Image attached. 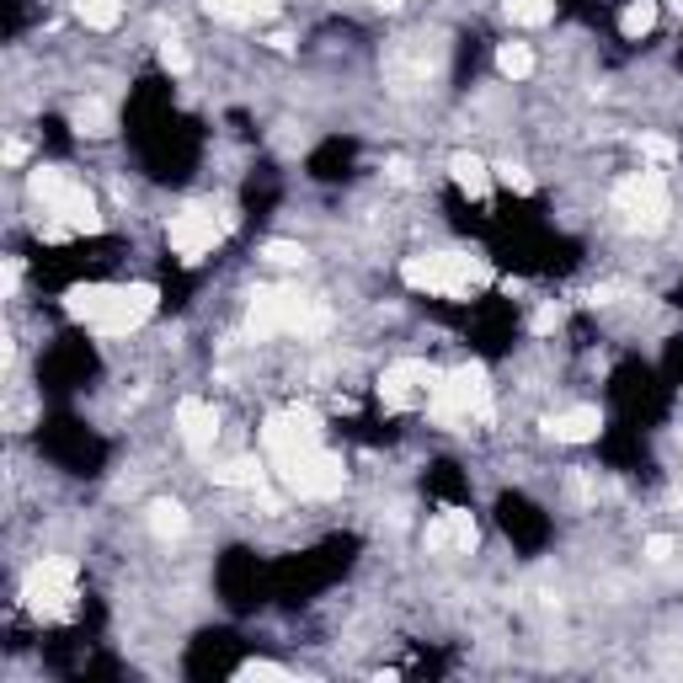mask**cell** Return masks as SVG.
<instances>
[{
    "instance_id": "20",
    "label": "cell",
    "mask_w": 683,
    "mask_h": 683,
    "mask_svg": "<svg viewBox=\"0 0 683 683\" xmlns=\"http://www.w3.org/2000/svg\"><path fill=\"white\" fill-rule=\"evenodd\" d=\"M75 16H81L92 33H107V27H118L123 0H75Z\"/></svg>"
},
{
    "instance_id": "32",
    "label": "cell",
    "mask_w": 683,
    "mask_h": 683,
    "mask_svg": "<svg viewBox=\"0 0 683 683\" xmlns=\"http://www.w3.org/2000/svg\"><path fill=\"white\" fill-rule=\"evenodd\" d=\"M385 171H391V182H411V160H400V155H395Z\"/></svg>"
},
{
    "instance_id": "15",
    "label": "cell",
    "mask_w": 683,
    "mask_h": 683,
    "mask_svg": "<svg viewBox=\"0 0 683 683\" xmlns=\"http://www.w3.org/2000/svg\"><path fill=\"white\" fill-rule=\"evenodd\" d=\"M208 481H214V487H230V491H262L267 487V465L241 454V459H230V465H214Z\"/></svg>"
},
{
    "instance_id": "24",
    "label": "cell",
    "mask_w": 683,
    "mask_h": 683,
    "mask_svg": "<svg viewBox=\"0 0 683 683\" xmlns=\"http://www.w3.org/2000/svg\"><path fill=\"white\" fill-rule=\"evenodd\" d=\"M262 256H267L273 267H304V245H293V241H267Z\"/></svg>"
},
{
    "instance_id": "18",
    "label": "cell",
    "mask_w": 683,
    "mask_h": 683,
    "mask_svg": "<svg viewBox=\"0 0 683 683\" xmlns=\"http://www.w3.org/2000/svg\"><path fill=\"white\" fill-rule=\"evenodd\" d=\"M203 11L219 22H262L273 16V0H203Z\"/></svg>"
},
{
    "instance_id": "33",
    "label": "cell",
    "mask_w": 683,
    "mask_h": 683,
    "mask_svg": "<svg viewBox=\"0 0 683 683\" xmlns=\"http://www.w3.org/2000/svg\"><path fill=\"white\" fill-rule=\"evenodd\" d=\"M5 160H11V166H22V160H27V145H22V140H11V145H5Z\"/></svg>"
},
{
    "instance_id": "10",
    "label": "cell",
    "mask_w": 683,
    "mask_h": 683,
    "mask_svg": "<svg viewBox=\"0 0 683 683\" xmlns=\"http://www.w3.org/2000/svg\"><path fill=\"white\" fill-rule=\"evenodd\" d=\"M262 443H267L273 459L299 454V448H315V443H321V417H315L310 406H284V411H273V417L262 422Z\"/></svg>"
},
{
    "instance_id": "34",
    "label": "cell",
    "mask_w": 683,
    "mask_h": 683,
    "mask_svg": "<svg viewBox=\"0 0 683 683\" xmlns=\"http://www.w3.org/2000/svg\"><path fill=\"white\" fill-rule=\"evenodd\" d=\"M369 5H380V11H395V5H400V0H369Z\"/></svg>"
},
{
    "instance_id": "8",
    "label": "cell",
    "mask_w": 683,
    "mask_h": 683,
    "mask_svg": "<svg viewBox=\"0 0 683 683\" xmlns=\"http://www.w3.org/2000/svg\"><path fill=\"white\" fill-rule=\"evenodd\" d=\"M22 603L38 620H70L75 614V561L49 555L44 566H33L27 583H22Z\"/></svg>"
},
{
    "instance_id": "4",
    "label": "cell",
    "mask_w": 683,
    "mask_h": 683,
    "mask_svg": "<svg viewBox=\"0 0 683 683\" xmlns=\"http://www.w3.org/2000/svg\"><path fill=\"white\" fill-rule=\"evenodd\" d=\"M400 278H406V289H417V293L470 299L476 289L491 284V267H487V256H476V251H428V256H406Z\"/></svg>"
},
{
    "instance_id": "25",
    "label": "cell",
    "mask_w": 683,
    "mask_h": 683,
    "mask_svg": "<svg viewBox=\"0 0 683 683\" xmlns=\"http://www.w3.org/2000/svg\"><path fill=\"white\" fill-rule=\"evenodd\" d=\"M160 70H166V75H188V70H193V53L182 49L177 38H166V44H160Z\"/></svg>"
},
{
    "instance_id": "5",
    "label": "cell",
    "mask_w": 683,
    "mask_h": 683,
    "mask_svg": "<svg viewBox=\"0 0 683 683\" xmlns=\"http://www.w3.org/2000/svg\"><path fill=\"white\" fill-rule=\"evenodd\" d=\"M428 411H433V422L443 428H459V422H491V380L481 363H459V369H448L439 374V385L428 395Z\"/></svg>"
},
{
    "instance_id": "12",
    "label": "cell",
    "mask_w": 683,
    "mask_h": 683,
    "mask_svg": "<svg viewBox=\"0 0 683 683\" xmlns=\"http://www.w3.org/2000/svg\"><path fill=\"white\" fill-rule=\"evenodd\" d=\"M177 428H182V443H188V454H214V439H219V417H214V406L208 400H197L188 395L182 406H177Z\"/></svg>"
},
{
    "instance_id": "28",
    "label": "cell",
    "mask_w": 683,
    "mask_h": 683,
    "mask_svg": "<svg viewBox=\"0 0 683 683\" xmlns=\"http://www.w3.org/2000/svg\"><path fill=\"white\" fill-rule=\"evenodd\" d=\"M496 182H507V188H513V193H535V177H529V171H524V166H496Z\"/></svg>"
},
{
    "instance_id": "31",
    "label": "cell",
    "mask_w": 683,
    "mask_h": 683,
    "mask_svg": "<svg viewBox=\"0 0 683 683\" xmlns=\"http://www.w3.org/2000/svg\"><path fill=\"white\" fill-rule=\"evenodd\" d=\"M620 293H625V289H620V284H598V289L587 293V299H592V304H614Z\"/></svg>"
},
{
    "instance_id": "16",
    "label": "cell",
    "mask_w": 683,
    "mask_h": 683,
    "mask_svg": "<svg viewBox=\"0 0 683 683\" xmlns=\"http://www.w3.org/2000/svg\"><path fill=\"white\" fill-rule=\"evenodd\" d=\"M448 177H454L459 193H470V197L491 193V166L481 160V155H454V160H448Z\"/></svg>"
},
{
    "instance_id": "17",
    "label": "cell",
    "mask_w": 683,
    "mask_h": 683,
    "mask_svg": "<svg viewBox=\"0 0 683 683\" xmlns=\"http://www.w3.org/2000/svg\"><path fill=\"white\" fill-rule=\"evenodd\" d=\"M70 123H75L81 140H107V134H112V112H107V101H75Z\"/></svg>"
},
{
    "instance_id": "30",
    "label": "cell",
    "mask_w": 683,
    "mask_h": 683,
    "mask_svg": "<svg viewBox=\"0 0 683 683\" xmlns=\"http://www.w3.org/2000/svg\"><path fill=\"white\" fill-rule=\"evenodd\" d=\"M668 555H673V539H668V535H651V539H646V561H657V566H662Z\"/></svg>"
},
{
    "instance_id": "13",
    "label": "cell",
    "mask_w": 683,
    "mask_h": 683,
    "mask_svg": "<svg viewBox=\"0 0 683 683\" xmlns=\"http://www.w3.org/2000/svg\"><path fill=\"white\" fill-rule=\"evenodd\" d=\"M476 518L470 513H459V507H448L439 513L433 524H428V550H476Z\"/></svg>"
},
{
    "instance_id": "26",
    "label": "cell",
    "mask_w": 683,
    "mask_h": 683,
    "mask_svg": "<svg viewBox=\"0 0 683 683\" xmlns=\"http://www.w3.org/2000/svg\"><path fill=\"white\" fill-rule=\"evenodd\" d=\"M236 679L241 683H256V679H289V668H278V662H241V668H236Z\"/></svg>"
},
{
    "instance_id": "21",
    "label": "cell",
    "mask_w": 683,
    "mask_h": 683,
    "mask_svg": "<svg viewBox=\"0 0 683 683\" xmlns=\"http://www.w3.org/2000/svg\"><path fill=\"white\" fill-rule=\"evenodd\" d=\"M496 70H502L507 81H529V75H535V53H529V44H502V49H496Z\"/></svg>"
},
{
    "instance_id": "29",
    "label": "cell",
    "mask_w": 683,
    "mask_h": 683,
    "mask_svg": "<svg viewBox=\"0 0 683 683\" xmlns=\"http://www.w3.org/2000/svg\"><path fill=\"white\" fill-rule=\"evenodd\" d=\"M529 326H535L539 337H550V332L561 326V304H539V310H535V321H529Z\"/></svg>"
},
{
    "instance_id": "3",
    "label": "cell",
    "mask_w": 683,
    "mask_h": 683,
    "mask_svg": "<svg viewBox=\"0 0 683 683\" xmlns=\"http://www.w3.org/2000/svg\"><path fill=\"white\" fill-rule=\"evenodd\" d=\"M33 197L44 208L38 230L44 241H64V236H97L101 230V214H97V197L86 193L70 171H53V166H38L33 171Z\"/></svg>"
},
{
    "instance_id": "23",
    "label": "cell",
    "mask_w": 683,
    "mask_h": 683,
    "mask_svg": "<svg viewBox=\"0 0 683 683\" xmlns=\"http://www.w3.org/2000/svg\"><path fill=\"white\" fill-rule=\"evenodd\" d=\"M502 11L518 22V27H544L555 16V0H502Z\"/></svg>"
},
{
    "instance_id": "19",
    "label": "cell",
    "mask_w": 683,
    "mask_h": 683,
    "mask_svg": "<svg viewBox=\"0 0 683 683\" xmlns=\"http://www.w3.org/2000/svg\"><path fill=\"white\" fill-rule=\"evenodd\" d=\"M149 535L182 539L188 535V507H182V502H149Z\"/></svg>"
},
{
    "instance_id": "27",
    "label": "cell",
    "mask_w": 683,
    "mask_h": 683,
    "mask_svg": "<svg viewBox=\"0 0 683 683\" xmlns=\"http://www.w3.org/2000/svg\"><path fill=\"white\" fill-rule=\"evenodd\" d=\"M640 155H646V160H662V166H668V160L679 155V145H673V140H662V134H640Z\"/></svg>"
},
{
    "instance_id": "14",
    "label": "cell",
    "mask_w": 683,
    "mask_h": 683,
    "mask_svg": "<svg viewBox=\"0 0 683 683\" xmlns=\"http://www.w3.org/2000/svg\"><path fill=\"white\" fill-rule=\"evenodd\" d=\"M598 428H603L598 406H566V411H555V417L544 422V433L555 443H592L598 439Z\"/></svg>"
},
{
    "instance_id": "2",
    "label": "cell",
    "mask_w": 683,
    "mask_h": 683,
    "mask_svg": "<svg viewBox=\"0 0 683 683\" xmlns=\"http://www.w3.org/2000/svg\"><path fill=\"white\" fill-rule=\"evenodd\" d=\"M245 332L256 342L326 337V332H332V304H326V299H310V293H299V289H256L251 293V310H245Z\"/></svg>"
},
{
    "instance_id": "35",
    "label": "cell",
    "mask_w": 683,
    "mask_h": 683,
    "mask_svg": "<svg viewBox=\"0 0 683 683\" xmlns=\"http://www.w3.org/2000/svg\"><path fill=\"white\" fill-rule=\"evenodd\" d=\"M673 11H679V16H683V0H673Z\"/></svg>"
},
{
    "instance_id": "6",
    "label": "cell",
    "mask_w": 683,
    "mask_h": 683,
    "mask_svg": "<svg viewBox=\"0 0 683 683\" xmlns=\"http://www.w3.org/2000/svg\"><path fill=\"white\" fill-rule=\"evenodd\" d=\"M273 470H278V481H284L293 496H337V491L347 487V470H342V459L326 443L273 459Z\"/></svg>"
},
{
    "instance_id": "9",
    "label": "cell",
    "mask_w": 683,
    "mask_h": 683,
    "mask_svg": "<svg viewBox=\"0 0 683 683\" xmlns=\"http://www.w3.org/2000/svg\"><path fill=\"white\" fill-rule=\"evenodd\" d=\"M433 385H439V369H433V363L400 358V363L385 369V380H380V400H385L391 411H411V406H428Z\"/></svg>"
},
{
    "instance_id": "1",
    "label": "cell",
    "mask_w": 683,
    "mask_h": 683,
    "mask_svg": "<svg viewBox=\"0 0 683 683\" xmlns=\"http://www.w3.org/2000/svg\"><path fill=\"white\" fill-rule=\"evenodd\" d=\"M155 304H160V293L149 289V284H81V289L64 293L70 321L92 326L101 337H129V332H140L149 315H155Z\"/></svg>"
},
{
    "instance_id": "11",
    "label": "cell",
    "mask_w": 683,
    "mask_h": 683,
    "mask_svg": "<svg viewBox=\"0 0 683 683\" xmlns=\"http://www.w3.org/2000/svg\"><path fill=\"white\" fill-rule=\"evenodd\" d=\"M166 241H171V251H177L182 262H203V256L219 245V225H214L208 208H182V214L166 225Z\"/></svg>"
},
{
    "instance_id": "7",
    "label": "cell",
    "mask_w": 683,
    "mask_h": 683,
    "mask_svg": "<svg viewBox=\"0 0 683 683\" xmlns=\"http://www.w3.org/2000/svg\"><path fill=\"white\" fill-rule=\"evenodd\" d=\"M668 182H662V171H635L625 177L620 188H614V214H620V225L625 230H640V236H651V230H662L668 225Z\"/></svg>"
},
{
    "instance_id": "22",
    "label": "cell",
    "mask_w": 683,
    "mask_h": 683,
    "mask_svg": "<svg viewBox=\"0 0 683 683\" xmlns=\"http://www.w3.org/2000/svg\"><path fill=\"white\" fill-rule=\"evenodd\" d=\"M657 27V0H631L625 11H620V33L625 38H646Z\"/></svg>"
}]
</instances>
